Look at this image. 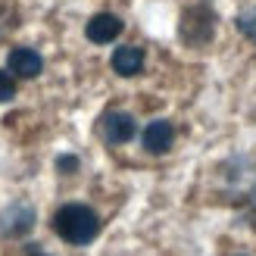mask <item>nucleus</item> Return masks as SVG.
Masks as SVG:
<instances>
[{"label":"nucleus","instance_id":"4","mask_svg":"<svg viewBox=\"0 0 256 256\" xmlns=\"http://www.w3.org/2000/svg\"><path fill=\"white\" fill-rule=\"evenodd\" d=\"M100 132H104L106 144H125V140H132L138 125L134 119L128 116V112H106L104 116V125H100Z\"/></svg>","mask_w":256,"mask_h":256},{"label":"nucleus","instance_id":"9","mask_svg":"<svg viewBox=\"0 0 256 256\" xmlns=\"http://www.w3.org/2000/svg\"><path fill=\"white\" fill-rule=\"evenodd\" d=\"M234 25H238V32L244 34V38L256 41V6H253V10H244V12H240Z\"/></svg>","mask_w":256,"mask_h":256},{"label":"nucleus","instance_id":"10","mask_svg":"<svg viewBox=\"0 0 256 256\" xmlns=\"http://www.w3.org/2000/svg\"><path fill=\"white\" fill-rule=\"evenodd\" d=\"M12 94H16V82H12L10 72L0 69V104H4V100H10Z\"/></svg>","mask_w":256,"mask_h":256},{"label":"nucleus","instance_id":"12","mask_svg":"<svg viewBox=\"0 0 256 256\" xmlns=\"http://www.w3.org/2000/svg\"><path fill=\"white\" fill-rule=\"evenodd\" d=\"M250 203H253V210H256V188H253V197H250Z\"/></svg>","mask_w":256,"mask_h":256},{"label":"nucleus","instance_id":"11","mask_svg":"<svg viewBox=\"0 0 256 256\" xmlns=\"http://www.w3.org/2000/svg\"><path fill=\"white\" fill-rule=\"evenodd\" d=\"M56 166H60L62 172H75V169H78V160H75V156H60Z\"/></svg>","mask_w":256,"mask_h":256},{"label":"nucleus","instance_id":"6","mask_svg":"<svg viewBox=\"0 0 256 256\" xmlns=\"http://www.w3.org/2000/svg\"><path fill=\"white\" fill-rule=\"evenodd\" d=\"M6 66H10V72H16L19 78H34V75L41 72L44 60H41V54H34L32 47H16V50H10Z\"/></svg>","mask_w":256,"mask_h":256},{"label":"nucleus","instance_id":"1","mask_svg":"<svg viewBox=\"0 0 256 256\" xmlns=\"http://www.w3.org/2000/svg\"><path fill=\"white\" fill-rule=\"evenodd\" d=\"M54 232L66 240V244H91L100 234V219L84 203H66V206L54 216Z\"/></svg>","mask_w":256,"mask_h":256},{"label":"nucleus","instance_id":"8","mask_svg":"<svg viewBox=\"0 0 256 256\" xmlns=\"http://www.w3.org/2000/svg\"><path fill=\"white\" fill-rule=\"evenodd\" d=\"M172 138H175V132H172V125L166 119H156V122H150L144 128V147L150 153H166L172 147Z\"/></svg>","mask_w":256,"mask_h":256},{"label":"nucleus","instance_id":"7","mask_svg":"<svg viewBox=\"0 0 256 256\" xmlns=\"http://www.w3.org/2000/svg\"><path fill=\"white\" fill-rule=\"evenodd\" d=\"M112 69H116L122 78H132V75H138L140 69H144V50L128 44V47H119L116 54H112Z\"/></svg>","mask_w":256,"mask_h":256},{"label":"nucleus","instance_id":"2","mask_svg":"<svg viewBox=\"0 0 256 256\" xmlns=\"http://www.w3.org/2000/svg\"><path fill=\"white\" fill-rule=\"evenodd\" d=\"M178 34L188 47H206L216 34V12L210 6H188L182 12V25H178Z\"/></svg>","mask_w":256,"mask_h":256},{"label":"nucleus","instance_id":"3","mask_svg":"<svg viewBox=\"0 0 256 256\" xmlns=\"http://www.w3.org/2000/svg\"><path fill=\"white\" fill-rule=\"evenodd\" d=\"M34 228V210L28 203H12V206L0 216V232L10 234V238H19V234H28Z\"/></svg>","mask_w":256,"mask_h":256},{"label":"nucleus","instance_id":"5","mask_svg":"<svg viewBox=\"0 0 256 256\" xmlns=\"http://www.w3.org/2000/svg\"><path fill=\"white\" fill-rule=\"evenodd\" d=\"M84 34H88V41H94V44H110L122 34V19L112 16V12H97V16L88 22Z\"/></svg>","mask_w":256,"mask_h":256}]
</instances>
